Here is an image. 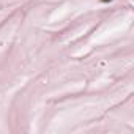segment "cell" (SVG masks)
<instances>
[{"label":"cell","mask_w":134,"mask_h":134,"mask_svg":"<svg viewBox=\"0 0 134 134\" xmlns=\"http://www.w3.org/2000/svg\"><path fill=\"white\" fill-rule=\"evenodd\" d=\"M103 2H110V0H103Z\"/></svg>","instance_id":"obj_1"}]
</instances>
